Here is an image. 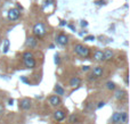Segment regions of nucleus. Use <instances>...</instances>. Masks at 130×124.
Here are the masks:
<instances>
[{
  "instance_id": "nucleus-26",
  "label": "nucleus",
  "mask_w": 130,
  "mask_h": 124,
  "mask_svg": "<svg viewBox=\"0 0 130 124\" xmlns=\"http://www.w3.org/2000/svg\"><path fill=\"white\" fill-rule=\"evenodd\" d=\"M81 70H82L83 72H88V71L90 70V66H87V65H86V66H82V68H81Z\"/></svg>"
},
{
  "instance_id": "nucleus-9",
  "label": "nucleus",
  "mask_w": 130,
  "mask_h": 124,
  "mask_svg": "<svg viewBox=\"0 0 130 124\" xmlns=\"http://www.w3.org/2000/svg\"><path fill=\"white\" fill-rule=\"evenodd\" d=\"M92 58H94V60L97 61V63H102V61L105 60L104 52L102 51V50H96V51L94 52V56H92Z\"/></svg>"
},
{
  "instance_id": "nucleus-3",
  "label": "nucleus",
  "mask_w": 130,
  "mask_h": 124,
  "mask_svg": "<svg viewBox=\"0 0 130 124\" xmlns=\"http://www.w3.org/2000/svg\"><path fill=\"white\" fill-rule=\"evenodd\" d=\"M21 16V10L17 8H10L8 10V14H7V17H8L9 20L14 22V20H17Z\"/></svg>"
},
{
  "instance_id": "nucleus-32",
  "label": "nucleus",
  "mask_w": 130,
  "mask_h": 124,
  "mask_svg": "<svg viewBox=\"0 0 130 124\" xmlns=\"http://www.w3.org/2000/svg\"><path fill=\"white\" fill-rule=\"evenodd\" d=\"M64 25H66V22L65 20H61V26H64Z\"/></svg>"
},
{
  "instance_id": "nucleus-10",
  "label": "nucleus",
  "mask_w": 130,
  "mask_h": 124,
  "mask_svg": "<svg viewBox=\"0 0 130 124\" xmlns=\"http://www.w3.org/2000/svg\"><path fill=\"white\" fill-rule=\"evenodd\" d=\"M126 96H127V92L124 90H122V89H117L114 91V98L117 100H119V101L123 100L126 98Z\"/></svg>"
},
{
  "instance_id": "nucleus-21",
  "label": "nucleus",
  "mask_w": 130,
  "mask_h": 124,
  "mask_svg": "<svg viewBox=\"0 0 130 124\" xmlns=\"http://www.w3.org/2000/svg\"><path fill=\"white\" fill-rule=\"evenodd\" d=\"M69 122L70 123H76L78 122V116H76L75 114H72V115L70 116V118H69Z\"/></svg>"
},
{
  "instance_id": "nucleus-20",
  "label": "nucleus",
  "mask_w": 130,
  "mask_h": 124,
  "mask_svg": "<svg viewBox=\"0 0 130 124\" xmlns=\"http://www.w3.org/2000/svg\"><path fill=\"white\" fill-rule=\"evenodd\" d=\"M23 60L24 59H27V58H31V57H33V54H32L31 51H25V52H23Z\"/></svg>"
},
{
  "instance_id": "nucleus-8",
  "label": "nucleus",
  "mask_w": 130,
  "mask_h": 124,
  "mask_svg": "<svg viewBox=\"0 0 130 124\" xmlns=\"http://www.w3.org/2000/svg\"><path fill=\"white\" fill-rule=\"evenodd\" d=\"M65 117H66V114H65V112L62 111V109H57V111L54 112V118L57 122H62Z\"/></svg>"
},
{
  "instance_id": "nucleus-11",
  "label": "nucleus",
  "mask_w": 130,
  "mask_h": 124,
  "mask_svg": "<svg viewBox=\"0 0 130 124\" xmlns=\"http://www.w3.org/2000/svg\"><path fill=\"white\" fill-rule=\"evenodd\" d=\"M24 65L26 68H36L37 66V61L36 59L33 58V57H31V58H27V59H24Z\"/></svg>"
},
{
  "instance_id": "nucleus-18",
  "label": "nucleus",
  "mask_w": 130,
  "mask_h": 124,
  "mask_svg": "<svg viewBox=\"0 0 130 124\" xmlns=\"http://www.w3.org/2000/svg\"><path fill=\"white\" fill-rule=\"evenodd\" d=\"M106 88L108 89V90H115V88H117V86H115L114 82L112 81H108L106 82Z\"/></svg>"
},
{
  "instance_id": "nucleus-2",
  "label": "nucleus",
  "mask_w": 130,
  "mask_h": 124,
  "mask_svg": "<svg viewBox=\"0 0 130 124\" xmlns=\"http://www.w3.org/2000/svg\"><path fill=\"white\" fill-rule=\"evenodd\" d=\"M32 32H33V35L36 36L37 39H42L43 36H45V34L47 33L45 25H43V23H41V22L34 24L33 31H32Z\"/></svg>"
},
{
  "instance_id": "nucleus-16",
  "label": "nucleus",
  "mask_w": 130,
  "mask_h": 124,
  "mask_svg": "<svg viewBox=\"0 0 130 124\" xmlns=\"http://www.w3.org/2000/svg\"><path fill=\"white\" fill-rule=\"evenodd\" d=\"M128 121V114L127 112H121L120 113V124H124Z\"/></svg>"
},
{
  "instance_id": "nucleus-28",
  "label": "nucleus",
  "mask_w": 130,
  "mask_h": 124,
  "mask_svg": "<svg viewBox=\"0 0 130 124\" xmlns=\"http://www.w3.org/2000/svg\"><path fill=\"white\" fill-rule=\"evenodd\" d=\"M104 105H105V102H104V101H99L98 102V105H97V108H102V107H103L104 106Z\"/></svg>"
},
{
  "instance_id": "nucleus-5",
  "label": "nucleus",
  "mask_w": 130,
  "mask_h": 124,
  "mask_svg": "<svg viewBox=\"0 0 130 124\" xmlns=\"http://www.w3.org/2000/svg\"><path fill=\"white\" fill-rule=\"evenodd\" d=\"M56 42L58 43L59 46L64 47V46H66L67 43H69V36L64 33H59L58 35L56 36Z\"/></svg>"
},
{
  "instance_id": "nucleus-25",
  "label": "nucleus",
  "mask_w": 130,
  "mask_h": 124,
  "mask_svg": "<svg viewBox=\"0 0 130 124\" xmlns=\"http://www.w3.org/2000/svg\"><path fill=\"white\" fill-rule=\"evenodd\" d=\"M21 81L24 82V83H26V84H31V83H30V81H29V80H27L25 76H21Z\"/></svg>"
},
{
  "instance_id": "nucleus-27",
  "label": "nucleus",
  "mask_w": 130,
  "mask_h": 124,
  "mask_svg": "<svg viewBox=\"0 0 130 124\" xmlns=\"http://www.w3.org/2000/svg\"><path fill=\"white\" fill-rule=\"evenodd\" d=\"M124 83H126V86H128V84H129V76H128V74H126V76H124Z\"/></svg>"
},
{
  "instance_id": "nucleus-23",
  "label": "nucleus",
  "mask_w": 130,
  "mask_h": 124,
  "mask_svg": "<svg viewBox=\"0 0 130 124\" xmlns=\"http://www.w3.org/2000/svg\"><path fill=\"white\" fill-rule=\"evenodd\" d=\"M55 64H56V65L61 64V57H59L58 55H55Z\"/></svg>"
},
{
  "instance_id": "nucleus-17",
  "label": "nucleus",
  "mask_w": 130,
  "mask_h": 124,
  "mask_svg": "<svg viewBox=\"0 0 130 124\" xmlns=\"http://www.w3.org/2000/svg\"><path fill=\"white\" fill-rule=\"evenodd\" d=\"M55 92H56L57 96H63L65 91H64V89L62 88L61 86H59V84H57V86L55 87Z\"/></svg>"
},
{
  "instance_id": "nucleus-31",
  "label": "nucleus",
  "mask_w": 130,
  "mask_h": 124,
  "mask_svg": "<svg viewBox=\"0 0 130 124\" xmlns=\"http://www.w3.org/2000/svg\"><path fill=\"white\" fill-rule=\"evenodd\" d=\"M14 104V99H9L8 100V105H13Z\"/></svg>"
},
{
  "instance_id": "nucleus-35",
  "label": "nucleus",
  "mask_w": 130,
  "mask_h": 124,
  "mask_svg": "<svg viewBox=\"0 0 130 124\" xmlns=\"http://www.w3.org/2000/svg\"><path fill=\"white\" fill-rule=\"evenodd\" d=\"M0 41H1V36H0Z\"/></svg>"
},
{
  "instance_id": "nucleus-24",
  "label": "nucleus",
  "mask_w": 130,
  "mask_h": 124,
  "mask_svg": "<svg viewBox=\"0 0 130 124\" xmlns=\"http://www.w3.org/2000/svg\"><path fill=\"white\" fill-rule=\"evenodd\" d=\"M92 40H95V36L94 35H87V36H85V41H92Z\"/></svg>"
},
{
  "instance_id": "nucleus-12",
  "label": "nucleus",
  "mask_w": 130,
  "mask_h": 124,
  "mask_svg": "<svg viewBox=\"0 0 130 124\" xmlns=\"http://www.w3.org/2000/svg\"><path fill=\"white\" fill-rule=\"evenodd\" d=\"M81 82H82V80H81L79 76H73L71 80H70V87L76 88V87H79L81 84Z\"/></svg>"
},
{
  "instance_id": "nucleus-19",
  "label": "nucleus",
  "mask_w": 130,
  "mask_h": 124,
  "mask_svg": "<svg viewBox=\"0 0 130 124\" xmlns=\"http://www.w3.org/2000/svg\"><path fill=\"white\" fill-rule=\"evenodd\" d=\"M8 50H9V40L8 39H6V40L4 41V50H2V51L6 54Z\"/></svg>"
},
{
  "instance_id": "nucleus-15",
  "label": "nucleus",
  "mask_w": 130,
  "mask_h": 124,
  "mask_svg": "<svg viewBox=\"0 0 130 124\" xmlns=\"http://www.w3.org/2000/svg\"><path fill=\"white\" fill-rule=\"evenodd\" d=\"M111 122L113 124H120V112H115L111 117Z\"/></svg>"
},
{
  "instance_id": "nucleus-30",
  "label": "nucleus",
  "mask_w": 130,
  "mask_h": 124,
  "mask_svg": "<svg viewBox=\"0 0 130 124\" xmlns=\"http://www.w3.org/2000/svg\"><path fill=\"white\" fill-rule=\"evenodd\" d=\"M87 25H88V23L86 22V20H81V26H82V27H86Z\"/></svg>"
},
{
  "instance_id": "nucleus-1",
  "label": "nucleus",
  "mask_w": 130,
  "mask_h": 124,
  "mask_svg": "<svg viewBox=\"0 0 130 124\" xmlns=\"http://www.w3.org/2000/svg\"><path fill=\"white\" fill-rule=\"evenodd\" d=\"M73 50L76 55H79L82 58H89L90 57V49L88 47H86V46L81 45V43H76L74 46Z\"/></svg>"
},
{
  "instance_id": "nucleus-14",
  "label": "nucleus",
  "mask_w": 130,
  "mask_h": 124,
  "mask_svg": "<svg viewBox=\"0 0 130 124\" xmlns=\"http://www.w3.org/2000/svg\"><path fill=\"white\" fill-rule=\"evenodd\" d=\"M104 52V57H105V60H112V58L114 57V52L111 49H106Z\"/></svg>"
},
{
  "instance_id": "nucleus-29",
  "label": "nucleus",
  "mask_w": 130,
  "mask_h": 124,
  "mask_svg": "<svg viewBox=\"0 0 130 124\" xmlns=\"http://www.w3.org/2000/svg\"><path fill=\"white\" fill-rule=\"evenodd\" d=\"M95 4H97V5H105V0H97Z\"/></svg>"
},
{
  "instance_id": "nucleus-34",
  "label": "nucleus",
  "mask_w": 130,
  "mask_h": 124,
  "mask_svg": "<svg viewBox=\"0 0 130 124\" xmlns=\"http://www.w3.org/2000/svg\"><path fill=\"white\" fill-rule=\"evenodd\" d=\"M17 9H21V10H22V9H23V8H22V6H21L20 4H17Z\"/></svg>"
},
{
  "instance_id": "nucleus-13",
  "label": "nucleus",
  "mask_w": 130,
  "mask_h": 124,
  "mask_svg": "<svg viewBox=\"0 0 130 124\" xmlns=\"http://www.w3.org/2000/svg\"><path fill=\"white\" fill-rule=\"evenodd\" d=\"M92 74H94L97 79L101 77V76H103V74H104L103 67H102V66H96V67H94L92 68Z\"/></svg>"
},
{
  "instance_id": "nucleus-7",
  "label": "nucleus",
  "mask_w": 130,
  "mask_h": 124,
  "mask_svg": "<svg viewBox=\"0 0 130 124\" xmlns=\"http://www.w3.org/2000/svg\"><path fill=\"white\" fill-rule=\"evenodd\" d=\"M37 45H38V39L36 36H29L25 41V46L27 48H36Z\"/></svg>"
},
{
  "instance_id": "nucleus-22",
  "label": "nucleus",
  "mask_w": 130,
  "mask_h": 124,
  "mask_svg": "<svg viewBox=\"0 0 130 124\" xmlns=\"http://www.w3.org/2000/svg\"><path fill=\"white\" fill-rule=\"evenodd\" d=\"M87 79H88V81L92 82V81H96V80H97V77L95 76V75L91 73V74H89V75H88V76H87Z\"/></svg>"
},
{
  "instance_id": "nucleus-33",
  "label": "nucleus",
  "mask_w": 130,
  "mask_h": 124,
  "mask_svg": "<svg viewBox=\"0 0 130 124\" xmlns=\"http://www.w3.org/2000/svg\"><path fill=\"white\" fill-rule=\"evenodd\" d=\"M69 27H70V29H72V30H73V31H75V29H74V26H73V25H71V24H70V25H69Z\"/></svg>"
},
{
  "instance_id": "nucleus-6",
  "label": "nucleus",
  "mask_w": 130,
  "mask_h": 124,
  "mask_svg": "<svg viewBox=\"0 0 130 124\" xmlns=\"http://www.w3.org/2000/svg\"><path fill=\"white\" fill-rule=\"evenodd\" d=\"M48 100H49L50 106H53V107H57L62 104V99L59 96H50Z\"/></svg>"
},
{
  "instance_id": "nucleus-4",
  "label": "nucleus",
  "mask_w": 130,
  "mask_h": 124,
  "mask_svg": "<svg viewBox=\"0 0 130 124\" xmlns=\"http://www.w3.org/2000/svg\"><path fill=\"white\" fill-rule=\"evenodd\" d=\"M18 106H20V108L22 109V111H27V109L31 108L32 101H31V99H29V98H24V99H21L20 100Z\"/></svg>"
}]
</instances>
